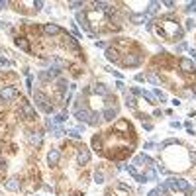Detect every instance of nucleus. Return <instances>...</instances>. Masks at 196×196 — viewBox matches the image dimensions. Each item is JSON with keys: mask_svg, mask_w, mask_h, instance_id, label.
<instances>
[{"mask_svg": "<svg viewBox=\"0 0 196 196\" xmlns=\"http://www.w3.org/2000/svg\"><path fill=\"white\" fill-rule=\"evenodd\" d=\"M130 20L133 24H147V16H145V14H131Z\"/></svg>", "mask_w": 196, "mask_h": 196, "instance_id": "nucleus-16", "label": "nucleus"}, {"mask_svg": "<svg viewBox=\"0 0 196 196\" xmlns=\"http://www.w3.org/2000/svg\"><path fill=\"white\" fill-rule=\"evenodd\" d=\"M77 161H78V165H86L90 161V151L85 147V145L77 149Z\"/></svg>", "mask_w": 196, "mask_h": 196, "instance_id": "nucleus-7", "label": "nucleus"}, {"mask_svg": "<svg viewBox=\"0 0 196 196\" xmlns=\"http://www.w3.org/2000/svg\"><path fill=\"white\" fill-rule=\"evenodd\" d=\"M159 24V30H157V33L159 35H163L167 41H177L182 37V28L178 26V22L173 18V16H167V18H163Z\"/></svg>", "mask_w": 196, "mask_h": 196, "instance_id": "nucleus-1", "label": "nucleus"}, {"mask_svg": "<svg viewBox=\"0 0 196 196\" xmlns=\"http://www.w3.org/2000/svg\"><path fill=\"white\" fill-rule=\"evenodd\" d=\"M33 6H35V10H39V8L43 6V2H41V0H37V2H33Z\"/></svg>", "mask_w": 196, "mask_h": 196, "instance_id": "nucleus-29", "label": "nucleus"}, {"mask_svg": "<svg viewBox=\"0 0 196 196\" xmlns=\"http://www.w3.org/2000/svg\"><path fill=\"white\" fill-rule=\"evenodd\" d=\"M141 94H143V98L147 100L149 104H157V102H155V94H151V92H145V90H143Z\"/></svg>", "mask_w": 196, "mask_h": 196, "instance_id": "nucleus-21", "label": "nucleus"}, {"mask_svg": "<svg viewBox=\"0 0 196 196\" xmlns=\"http://www.w3.org/2000/svg\"><path fill=\"white\" fill-rule=\"evenodd\" d=\"M116 86H118V90H124V88H126V86H124V82H122V81H118V82H116Z\"/></svg>", "mask_w": 196, "mask_h": 196, "instance_id": "nucleus-30", "label": "nucleus"}, {"mask_svg": "<svg viewBox=\"0 0 196 196\" xmlns=\"http://www.w3.org/2000/svg\"><path fill=\"white\" fill-rule=\"evenodd\" d=\"M59 159H61V153H59V149H51V151L47 153V163L51 165V167H55L57 163H59Z\"/></svg>", "mask_w": 196, "mask_h": 196, "instance_id": "nucleus-8", "label": "nucleus"}, {"mask_svg": "<svg viewBox=\"0 0 196 196\" xmlns=\"http://www.w3.org/2000/svg\"><path fill=\"white\" fill-rule=\"evenodd\" d=\"M178 65H181V69L184 71V73H192V71L196 69V65L190 59H181V61H178Z\"/></svg>", "mask_w": 196, "mask_h": 196, "instance_id": "nucleus-12", "label": "nucleus"}, {"mask_svg": "<svg viewBox=\"0 0 196 196\" xmlns=\"http://www.w3.org/2000/svg\"><path fill=\"white\" fill-rule=\"evenodd\" d=\"M116 116H118V108H116V106H108L106 110L102 112V118H104V120H108V122H112V120H114Z\"/></svg>", "mask_w": 196, "mask_h": 196, "instance_id": "nucleus-11", "label": "nucleus"}, {"mask_svg": "<svg viewBox=\"0 0 196 196\" xmlns=\"http://www.w3.org/2000/svg\"><path fill=\"white\" fill-rule=\"evenodd\" d=\"M43 32L47 33V35H57V33H61V28L57 26V24H45Z\"/></svg>", "mask_w": 196, "mask_h": 196, "instance_id": "nucleus-13", "label": "nucleus"}, {"mask_svg": "<svg viewBox=\"0 0 196 196\" xmlns=\"http://www.w3.org/2000/svg\"><path fill=\"white\" fill-rule=\"evenodd\" d=\"M65 47L73 49L75 53H78V51H81V49H78V43H77V39H75L73 35H69V33H65Z\"/></svg>", "mask_w": 196, "mask_h": 196, "instance_id": "nucleus-9", "label": "nucleus"}, {"mask_svg": "<svg viewBox=\"0 0 196 196\" xmlns=\"http://www.w3.org/2000/svg\"><path fill=\"white\" fill-rule=\"evenodd\" d=\"M184 10L188 12V14H194V12H196V2H188V4H186V8H184Z\"/></svg>", "mask_w": 196, "mask_h": 196, "instance_id": "nucleus-24", "label": "nucleus"}, {"mask_svg": "<svg viewBox=\"0 0 196 196\" xmlns=\"http://www.w3.org/2000/svg\"><path fill=\"white\" fill-rule=\"evenodd\" d=\"M28 141H30L32 145H39L41 143V133L39 131H30L28 133Z\"/></svg>", "mask_w": 196, "mask_h": 196, "instance_id": "nucleus-14", "label": "nucleus"}, {"mask_svg": "<svg viewBox=\"0 0 196 196\" xmlns=\"http://www.w3.org/2000/svg\"><path fill=\"white\" fill-rule=\"evenodd\" d=\"M4 6H8V2H2V0H0V8H4Z\"/></svg>", "mask_w": 196, "mask_h": 196, "instance_id": "nucleus-37", "label": "nucleus"}, {"mask_svg": "<svg viewBox=\"0 0 196 196\" xmlns=\"http://www.w3.org/2000/svg\"><path fill=\"white\" fill-rule=\"evenodd\" d=\"M26 85H28V90H32V77H28V81H26Z\"/></svg>", "mask_w": 196, "mask_h": 196, "instance_id": "nucleus-34", "label": "nucleus"}, {"mask_svg": "<svg viewBox=\"0 0 196 196\" xmlns=\"http://www.w3.org/2000/svg\"><path fill=\"white\" fill-rule=\"evenodd\" d=\"M94 181H96L98 184H100V182H104V173H102V171H96V173H94Z\"/></svg>", "mask_w": 196, "mask_h": 196, "instance_id": "nucleus-23", "label": "nucleus"}, {"mask_svg": "<svg viewBox=\"0 0 196 196\" xmlns=\"http://www.w3.org/2000/svg\"><path fill=\"white\" fill-rule=\"evenodd\" d=\"M10 65V61H6V59H0V67H8Z\"/></svg>", "mask_w": 196, "mask_h": 196, "instance_id": "nucleus-32", "label": "nucleus"}, {"mask_svg": "<svg viewBox=\"0 0 196 196\" xmlns=\"http://www.w3.org/2000/svg\"><path fill=\"white\" fill-rule=\"evenodd\" d=\"M0 24H2V22H0Z\"/></svg>", "mask_w": 196, "mask_h": 196, "instance_id": "nucleus-39", "label": "nucleus"}, {"mask_svg": "<svg viewBox=\"0 0 196 196\" xmlns=\"http://www.w3.org/2000/svg\"><path fill=\"white\" fill-rule=\"evenodd\" d=\"M143 63V55L141 53H126V57L122 59L124 67H137Z\"/></svg>", "mask_w": 196, "mask_h": 196, "instance_id": "nucleus-3", "label": "nucleus"}, {"mask_svg": "<svg viewBox=\"0 0 196 196\" xmlns=\"http://www.w3.org/2000/svg\"><path fill=\"white\" fill-rule=\"evenodd\" d=\"M71 8H77V6H82V2H69Z\"/></svg>", "mask_w": 196, "mask_h": 196, "instance_id": "nucleus-31", "label": "nucleus"}, {"mask_svg": "<svg viewBox=\"0 0 196 196\" xmlns=\"http://www.w3.org/2000/svg\"><path fill=\"white\" fill-rule=\"evenodd\" d=\"M147 78L153 82V85H161V78H159V77H155L153 73H147Z\"/></svg>", "mask_w": 196, "mask_h": 196, "instance_id": "nucleus-22", "label": "nucleus"}, {"mask_svg": "<svg viewBox=\"0 0 196 196\" xmlns=\"http://www.w3.org/2000/svg\"><path fill=\"white\" fill-rule=\"evenodd\" d=\"M167 184H169V188L173 190H181V192H184V190H188V181H184V178H177V177H171L169 181H167Z\"/></svg>", "mask_w": 196, "mask_h": 196, "instance_id": "nucleus-4", "label": "nucleus"}, {"mask_svg": "<svg viewBox=\"0 0 196 196\" xmlns=\"http://www.w3.org/2000/svg\"><path fill=\"white\" fill-rule=\"evenodd\" d=\"M90 90H92L94 94H102V96H108V88H106L104 85H94Z\"/></svg>", "mask_w": 196, "mask_h": 196, "instance_id": "nucleus-17", "label": "nucleus"}, {"mask_svg": "<svg viewBox=\"0 0 196 196\" xmlns=\"http://www.w3.org/2000/svg\"><path fill=\"white\" fill-rule=\"evenodd\" d=\"M106 57H108V61H114V63H116V61H118V49H106Z\"/></svg>", "mask_w": 196, "mask_h": 196, "instance_id": "nucleus-18", "label": "nucleus"}, {"mask_svg": "<svg viewBox=\"0 0 196 196\" xmlns=\"http://www.w3.org/2000/svg\"><path fill=\"white\" fill-rule=\"evenodd\" d=\"M67 133H69L73 139H81V131H78V130H69Z\"/></svg>", "mask_w": 196, "mask_h": 196, "instance_id": "nucleus-25", "label": "nucleus"}, {"mask_svg": "<svg viewBox=\"0 0 196 196\" xmlns=\"http://www.w3.org/2000/svg\"><path fill=\"white\" fill-rule=\"evenodd\" d=\"M194 98H196V90H194Z\"/></svg>", "mask_w": 196, "mask_h": 196, "instance_id": "nucleus-38", "label": "nucleus"}, {"mask_svg": "<svg viewBox=\"0 0 196 196\" xmlns=\"http://www.w3.org/2000/svg\"><path fill=\"white\" fill-rule=\"evenodd\" d=\"M126 106L131 108V110L135 108V98H133V94H128V96H126Z\"/></svg>", "mask_w": 196, "mask_h": 196, "instance_id": "nucleus-20", "label": "nucleus"}, {"mask_svg": "<svg viewBox=\"0 0 196 196\" xmlns=\"http://www.w3.org/2000/svg\"><path fill=\"white\" fill-rule=\"evenodd\" d=\"M157 190H159V194H169V184H167V182H163V184H161Z\"/></svg>", "mask_w": 196, "mask_h": 196, "instance_id": "nucleus-26", "label": "nucleus"}, {"mask_svg": "<svg viewBox=\"0 0 196 196\" xmlns=\"http://www.w3.org/2000/svg\"><path fill=\"white\" fill-rule=\"evenodd\" d=\"M14 43H16V47H20L22 51H30V43L26 41V37H16Z\"/></svg>", "mask_w": 196, "mask_h": 196, "instance_id": "nucleus-15", "label": "nucleus"}, {"mask_svg": "<svg viewBox=\"0 0 196 196\" xmlns=\"http://www.w3.org/2000/svg\"><path fill=\"white\" fill-rule=\"evenodd\" d=\"M20 118H26V120H33L35 118V110L30 102L22 100V110H20Z\"/></svg>", "mask_w": 196, "mask_h": 196, "instance_id": "nucleus-6", "label": "nucleus"}, {"mask_svg": "<svg viewBox=\"0 0 196 196\" xmlns=\"http://www.w3.org/2000/svg\"><path fill=\"white\" fill-rule=\"evenodd\" d=\"M20 92L14 88V86H4V88H0V98L4 100V102H8V100H14L18 98Z\"/></svg>", "mask_w": 196, "mask_h": 196, "instance_id": "nucleus-5", "label": "nucleus"}, {"mask_svg": "<svg viewBox=\"0 0 196 196\" xmlns=\"http://www.w3.org/2000/svg\"><path fill=\"white\" fill-rule=\"evenodd\" d=\"M190 161H192V163H196V151L190 153Z\"/></svg>", "mask_w": 196, "mask_h": 196, "instance_id": "nucleus-35", "label": "nucleus"}, {"mask_svg": "<svg viewBox=\"0 0 196 196\" xmlns=\"http://www.w3.org/2000/svg\"><path fill=\"white\" fill-rule=\"evenodd\" d=\"M33 100H35V104L39 106V110H43L45 114H51V112H53V104H49L47 94H43L41 90L33 92Z\"/></svg>", "mask_w": 196, "mask_h": 196, "instance_id": "nucleus-2", "label": "nucleus"}, {"mask_svg": "<svg viewBox=\"0 0 196 196\" xmlns=\"http://www.w3.org/2000/svg\"><path fill=\"white\" fill-rule=\"evenodd\" d=\"M155 96H157V98H161V100H167V94H165V92H161V90H155Z\"/></svg>", "mask_w": 196, "mask_h": 196, "instance_id": "nucleus-28", "label": "nucleus"}, {"mask_svg": "<svg viewBox=\"0 0 196 196\" xmlns=\"http://www.w3.org/2000/svg\"><path fill=\"white\" fill-rule=\"evenodd\" d=\"M186 26H184V30H192V28H194V20H186Z\"/></svg>", "mask_w": 196, "mask_h": 196, "instance_id": "nucleus-27", "label": "nucleus"}, {"mask_svg": "<svg viewBox=\"0 0 196 196\" xmlns=\"http://www.w3.org/2000/svg\"><path fill=\"white\" fill-rule=\"evenodd\" d=\"M184 47H186V43H178V45H177V51H182Z\"/></svg>", "mask_w": 196, "mask_h": 196, "instance_id": "nucleus-33", "label": "nucleus"}, {"mask_svg": "<svg viewBox=\"0 0 196 196\" xmlns=\"http://www.w3.org/2000/svg\"><path fill=\"white\" fill-rule=\"evenodd\" d=\"M92 149L96 153H104V137L102 135H94L92 137Z\"/></svg>", "mask_w": 196, "mask_h": 196, "instance_id": "nucleus-10", "label": "nucleus"}, {"mask_svg": "<svg viewBox=\"0 0 196 196\" xmlns=\"http://www.w3.org/2000/svg\"><path fill=\"white\" fill-rule=\"evenodd\" d=\"M6 188L8 190H18L20 188V181L18 178H10V181H6Z\"/></svg>", "mask_w": 196, "mask_h": 196, "instance_id": "nucleus-19", "label": "nucleus"}, {"mask_svg": "<svg viewBox=\"0 0 196 196\" xmlns=\"http://www.w3.org/2000/svg\"><path fill=\"white\" fill-rule=\"evenodd\" d=\"M147 196H159V190H157V188H155V190H151V192H149Z\"/></svg>", "mask_w": 196, "mask_h": 196, "instance_id": "nucleus-36", "label": "nucleus"}]
</instances>
